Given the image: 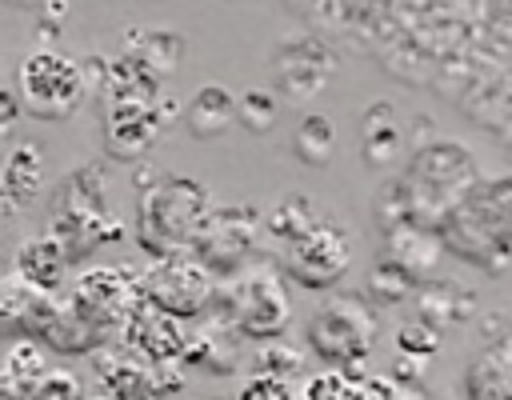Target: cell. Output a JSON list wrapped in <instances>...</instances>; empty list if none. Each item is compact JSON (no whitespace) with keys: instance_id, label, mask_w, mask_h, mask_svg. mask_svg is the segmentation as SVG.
I'll return each instance as SVG.
<instances>
[{"instance_id":"obj_1","label":"cell","mask_w":512,"mask_h":400,"mask_svg":"<svg viewBox=\"0 0 512 400\" xmlns=\"http://www.w3.org/2000/svg\"><path fill=\"white\" fill-rule=\"evenodd\" d=\"M268 244L280 260V268L300 280L304 288H328L344 276L352 260V240L348 232L320 216L308 196H288L272 220H268Z\"/></svg>"},{"instance_id":"obj_2","label":"cell","mask_w":512,"mask_h":400,"mask_svg":"<svg viewBox=\"0 0 512 400\" xmlns=\"http://www.w3.org/2000/svg\"><path fill=\"white\" fill-rule=\"evenodd\" d=\"M208 216V196L196 180H164L140 196V240L156 256H172L196 240Z\"/></svg>"},{"instance_id":"obj_3","label":"cell","mask_w":512,"mask_h":400,"mask_svg":"<svg viewBox=\"0 0 512 400\" xmlns=\"http://www.w3.org/2000/svg\"><path fill=\"white\" fill-rule=\"evenodd\" d=\"M376 340V320L356 296H328L308 320V348L328 364L364 360Z\"/></svg>"},{"instance_id":"obj_4","label":"cell","mask_w":512,"mask_h":400,"mask_svg":"<svg viewBox=\"0 0 512 400\" xmlns=\"http://www.w3.org/2000/svg\"><path fill=\"white\" fill-rule=\"evenodd\" d=\"M80 92H84L80 64L68 60L64 52L40 48V52H32L20 64V96H24V104H28L32 116L64 120L80 104Z\"/></svg>"},{"instance_id":"obj_5","label":"cell","mask_w":512,"mask_h":400,"mask_svg":"<svg viewBox=\"0 0 512 400\" xmlns=\"http://www.w3.org/2000/svg\"><path fill=\"white\" fill-rule=\"evenodd\" d=\"M140 292L152 308L168 312V316H196L208 296H212V276L200 260L192 256H160L144 276H140Z\"/></svg>"},{"instance_id":"obj_6","label":"cell","mask_w":512,"mask_h":400,"mask_svg":"<svg viewBox=\"0 0 512 400\" xmlns=\"http://www.w3.org/2000/svg\"><path fill=\"white\" fill-rule=\"evenodd\" d=\"M140 280H132L124 268H92L76 280V292L68 308L88 324V328H108L124 324L128 312L140 304Z\"/></svg>"},{"instance_id":"obj_7","label":"cell","mask_w":512,"mask_h":400,"mask_svg":"<svg viewBox=\"0 0 512 400\" xmlns=\"http://www.w3.org/2000/svg\"><path fill=\"white\" fill-rule=\"evenodd\" d=\"M232 320L244 336H276L288 324V296H284L280 280L268 268L240 272L236 300H232Z\"/></svg>"},{"instance_id":"obj_8","label":"cell","mask_w":512,"mask_h":400,"mask_svg":"<svg viewBox=\"0 0 512 400\" xmlns=\"http://www.w3.org/2000/svg\"><path fill=\"white\" fill-rule=\"evenodd\" d=\"M196 252H200V264L208 268H236L248 248L256 244V216L244 208H228V212H216V216H204L200 232H196Z\"/></svg>"},{"instance_id":"obj_9","label":"cell","mask_w":512,"mask_h":400,"mask_svg":"<svg viewBox=\"0 0 512 400\" xmlns=\"http://www.w3.org/2000/svg\"><path fill=\"white\" fill-rule=\"evenodd\" d=\"M52 296L32 288L28 280L0 276V332H40L48 312H52Z\"/></svg>"},{"instance_id":"obj_10","label":"cell","mask_w":512,"mask_h":400,"mask_svg":"<svg viewBox=\"0 0 512 400\" xmlns=\"http://www.w3.org/2000/svg\"><path fill=\"white\" fill-rule=\"evenodd\" d=\"M128 340L152 360V364H164V360H176V352H180V328H176V316H168V312H160V308H152L148 300L144 304H136L132 312H128Z\"/></svg>"},{"instance_id":"obj_11","label":"cell","mask_w":512,"mask_h":400,"mask_svg":"<svg viewBox=\"0 0 512 400\" xmlns=\"http://www.w3.org/2000/svg\"><path fill=\"white\" fill-rule=\"evenodd\" d=\"M64 264H68V248L56 232H40V236L24 240L16 252V276L40 292H52L64 280Z\"/></svg>"},{"instance_id":"obj_12","label":"cell","mask_w":512,"mask_h":400,"mask_svg":"<svg viewBox=\"0 0 512 400\" xmlns=\"http://www.w3.org/2000/svg\"><path fill=\"white\" fill-rule=\"evenodd\" d=\"M100 372H104L112 396H120V400H160V396H164L160 384H156V372H152L144 360H136V356L112 360V364L100 360Z\"/></svg>"},{"instance_id":"obj_13","label":"cell","mask_w":512,"mask_h":400,"mask_svg":"<svg viewBox=\"0 0 512 400\" xmlns=\"http://www.w3.org/2000/svg\"><path fill=\"white\" fill-rule=\"evenodd\" d=\"M44 372H48V364H44V356L32 340H20L8 356V364H4V376L12 380V388H20V396H32V388L40 384Z\"/></svg>"},{"instance_id":"obj_14","label":"cell","mask_w":512,"mask_h":400,"mask_svg":"<svg viewBox=\"0 0 512 400\" xmlns=\"http://www.w3.org/2000/svg\"><path fill=\"white\" fill-rule=\"evenodd\" d=\"M304 400H372L368 384L344 376V372H320L304 384Z\"/></svg>"},{"instance_id":"obj_15","label":"cell","mask_w":512,"mask_h":400,"mask_svg":"<svg viewBox=\"0 0 512 400\" xmlns=\"http://www.w3.org/2000/svg\"><path fill=\"white\" fill-rule=\"evenodd\" d=\"M240 400H300V396H296V388H292V380H288V376L256 372V376L244 384Z\"/></svg>"},{"instance_id":"obj_16","label":"cell","mask_w":512,"mask_h":400,"mask_svg":"<svg viewBox=\"0 0 512 400\" xmlns=\"http://www.w3.org/2000/svg\"><path fill=\"white\" fill-rule=\"evenodd\" d=\"M32 400H80V384L72 372H60V368H48L40 376V384L32 388Z\"/></svg>"},{"instance_id":"obj_17","label":"cell","mask_w":512,"mask_h":400,"mask_svg":"<svg viewBox=\"0 0 512 400\" xmlns=\"http://www.w3.org/2000/svg\"><path fill=\"white\" fill-rule=\"evenodd\" d=\"M368 384V392H372V400H424L420 392H408V388H396L392 380H364Z\"/></svg>"},{"instance_id":"obj_18","label":"cell","mask_w":512,"mask_h":400,"mask_svg":"<svg viewBox=\"0 0 512 400\" xmlns=\"http://www.w3.org/2000/svg\"><path fill=\"white\" fill-rule=\"evenodd\" d=\"M96 400H108V396H96Z\"/></svg>"}]
</instances>
